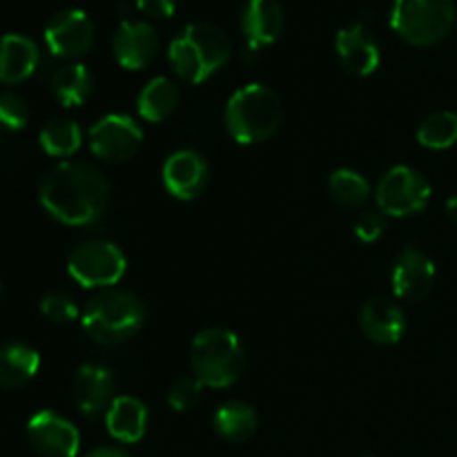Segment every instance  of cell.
<instances>
[{
  "label": "cell",
  "instance_id": "1",
  "mask_svg": "<svg viewBox=\"0 0 457 457\" xmlns=\"http://www.w3.org/2000/svg\"><path fill=\"white\" fill-rule=\"evenodd\" d=\"M38 199L45 212L65 226H89L103 217L110 183L85 161H62L43 177Z\"/></svg>",
  "mask_w": 457,
  "mask_h": 457
},
{
  "label": "cell",
  "instance_id": "2",
  "mask_svg": "<svg viewBox=\"0 0 457 457\" xmlns=\"http://www.w3.org/2000/svg\"><path fill=\"white\" fill-rule=\"evenodd\" d=\"M232 56L226 31L210 22H190L170 43L168 58L179 79L199 85L217 74Z\"/></svg>",
  "mask_w": 457,
  "mask_h": 457
},
{
  "label": "cell",
  "instance_id": "3",
  "mask_svg": "<svg viewBox=\"0 0 457 457\" xmlns=\"http://www.w3.org/2000/svg\"><path fill=\"white\" fill-rule=\"evenodd\" d=\"M281 101L270 87L250 83L237 89L226 105V129L241 145L268 141L279 129Z\"/></svg>",
  "mask_w": 457,
  "mask_h": 457
},
{
  "label": "cell",
  "instance_id": "4",
  "mask_svg": "<svg viewBox=\"0 0 457 457\" xmlns=\"http://www.w3.org/2000/svg\"><path fill=\"white\" fill-rule=\"evenodd\" d=\"M80 324L96 344L119 346L143 328L145 306L128 290H105L87 303Z\"/></svg>",
  "mask_w": 457,
  "mask_h": 457
},
{
  "label": "cell",
  "instance_id": "5",
  "mask_svg": "<svg viewBox=\"0 0 457 457\" xmlns=\"http://www.w3.org/2000/svg\"><path fill=\"white\" fill-rule=\"evenodd\" d=\"M192 375L204 386L228 388L245 369V351L239 337L226 328L201 330L190 348Z\"/></svg>",
  "mask_w": 457,
  "mask_h": 457
},
{
  "label": "cell",
  "instance_id": "6",
  "mask_svg": "<svg viewBox=\"0 0 457 457\" xmlns=\"http://www.w3.org/2000/svg\"><path fill=\"white\" fill-rule=\"evenodd\" d=\"M455 22V0H395L391 27L406 43L428 47L446 38Z\"/></svg>",
  "mask_w": 457,
  "mask_h": 457
},
{
  "label": "cell",
  "instance_id": "7",
  "mask_svg": "<svg viewBox=\"0 0 457 457\" xmlns=\"http://www.w3.org/2000/svg\"><path fill=\"white\" fill-rule=\"evenodd\" d=\"M128 270V259L120 248L105 239H89L76 245L67 259V272L83 288H110Z\"/></svg>",
  "mask_w": 457,
  "mask_h": 457
},
{
  "label": "cell",
  "instance_id": "8",
  "mask_svg": "<svg viewBox=\"0 0 457 457\" xmlns=\"http://www.w3.org/2000/svg\"><path fill=\"white\" fill-rule=\"evenodd\" d=\"M378 210L386 217L404 219L420 214L431 201V186L418 170L395 165L379 179L375 187Z\"/></svg>",
  "mask_w": 457,
  "mask_h": 457
},
{
  "label": "cell",
  "instance_id": "9",
  "mask_svg": "<svg viewBox=\"0 0 457 457\" xmlns=\"http://www.w3.org/2000/svg\"><path fill=\"white\" fill-rule=\"evenodd\" d=\"M89 150L105 163H123L143 145V129L132 116L107 114L89 128Z\"/></svg>",
  "mask_w": 457,
  "mask_h": 457
},
{
  "label": "cell",
  "instance_id": "10",
  "mask_svg": "<svg viewBox=\"0 0 457 457\" xmlns=\"http://www.w3.org/2000/svg\"><path fill=\"white\" fill-rule=\"evenodd\" d=\"M27 440L38 457H76L80 449L79 428L54 411H40L27 422Z\"/></svg>",
  "mask_w": 457,
  "mask_h": 457
},
{
  "label": "cell",
  "instance_id": "11",
  "mask_svg": "<svg viewBox=\"0 0 457 457\" xmlns=\"http://www.w3.org/2000/svg\"><path fill=\"white\" fill-rule=\"evenodd\" d=\"M94 43V22L83 9H62L45 27V45L56 58H79Z\"/></svg>",
  "mask_w": 457,
  "mask_h": 457
},
{
  "label": "cell",
  "instance_id": "12",
  "mask_svg": "<svg viewBox=\"0 0 457 457\" xmlns=\"http://www.w3.org/2000/svg\"><path fill=\"white\" fill-rule=\"evenodd\" d=\"M436 263L418 248H404L397 254L391 270L393 293L402 302H420L436 284Z\"/></svg>",
  "mask_w": 457,
  "mask_h": 457
},
{
  "label": "cell",
  "instance_id": "13",
  "mask_svg": "<svg viewBox=\"0 0 457 457\" xmlns=\"http://www.w3.org/2000/svg\"><path fill=\"white\" fill-rule=\"evenodd\" d=\"M112 52L123 70H143L159 54V34L145 21H123L112 38Z\"/></svg>",
  "mask_w": 457,
  "mask_h": 457
},
{
  "label": "cell",
  "instance_id": "14",
  "mask_svg": "<svg viewBox=\"0 0 457 457\" xmlns=\"http://www.w3.org/2000/svg\"><path fill=\"white\" fill-rule=\"evenodd\" d=\"M163 186L174 199H196L208 186V163L195 150L174 152L163 163Z\"/></svg>",
  "mask_w": 457,
  "mask_h": 457
},
{
  "label": "cell",
  "instance_id": "15",
  "mask_svg": "<svg viewBox=\"0 0 457 457\" xmlns=\"http://www.w3.org/2000/svg\"><path fill=\"white\" fill-rule=\"evenodd\" d=\"M335 49H337L342 67L353 76H370L382 61L378 40L361 22L339 29L337 38H335Z\"/></svg>",
  "mask_w": 457,
  "mask_h": 457
},
{
  "label": "cell",
  "instance_id": "16",
  "mask_svg": "<svg viewBox=\"0 0 457 457\" xmlns=\"http://www.w3.org/2000/svg\"><path fill=\"white\" fill-rule=\"evenodd\" d=\"M114 378L98 364H85L71 379V402L85 418H98L107 413L114 402Z\"/></svg>",
  "mask_w": 457,
  "mask_h": 457
},
{
  "label": "cell",
  "instance_id": "17",
  "mask_svg": "<svg viewBox=\"0 0 457 457\" xmlns=\"http://www.w3.org/2000/svg\"><path fill=\"white\" fill-rule=\"evenodd\" d=\"M239 25L250 49L268 47L284 34V7L279 0H245L241 7Z\"/></svg>",
  "mask_w": 457,
  "mask_h": 457
},
{
  "label": "cell",
  "instance_id": "18",
  "mask_svg": "<svg viewBox=\"0 0 457 457\" xmlns=\"http://www.w3.org/2000/svg\"><path fill=\"white\" fill-rule=\"evenodd\" d=\"M360 328L369 342L378 344V346H393L404 337V311L386 297L369 299L361 306Z\"/></svg>",
  "mask_w": 457,
  "mask_h": 457
},
{
  "label": "cell",
  "instance_id": "19",
  "mask_svg": "<svg viewBox=\"0 0 457 457\" xmlns=\"http://www.w3.org/2000/svg\"><path fill=\"white\" fill-rule=\"evenodd\" d=\"M40 61L38 47L22 34L0 36V83L18 85L29 79Z\"/></svg>",
  "mask_w": 457,
  "mask_h": 457
},
{
  "label": "cell",
  "instance_id": "20",
  "mask_svg": "<svg viewBox=\"0 0 457 457\" xmlns=\"http://www.w3.org/2000/svg\"><path fill=\"white\" fill-rule=\"evenodd\" d=\"M147 415L145 404L132 395L114 397L105 413V428L116 442L120 445H134L143 440L147 431Z\"/></svg>",
  "mask_w": 457,
  "mask_h": 457
},
{
  "label": "cell",
  "instance_id": "21",
  "mask_svg": "<svg viewBox=\"0 0 457 457\" xmlns=\"http://www.w3.org/2000/svg\"><path fill=\"white\" fill-rule=\"evenodd\" d=\"M40 369V355L27 344L12 342L0 346V388L13 391L36 378Z\"/></svg>",
  "mask_w": 457,
  "mask_h": 457
},
{
  "label": "cell",
  "instance_id": "22",
  "mask_svg": "<svg viewBox=\"0 0 457 457\" xmlns=\"http://www.w3.org/2000/svg\"><path fill=\"white\" fill-rule=\"evenodd\" d=\"M94 92V76L83 62H67L52 76V94L62 107H80Z\"/></svg>",
  "mask_w": 457,
  "mask_h": 457
},
{
  "label": "cell",
  "instance_id": "23",
  "mask_svg": "<svg viewBox=\"0 0 457 457\" xmlns=\"http://www.w3.org/2000/svg\"><path fill=\"white\" fill-rule=\"evenodd\" d=\"M179 105V87L174 80L165 76H156L145 87L141 89L137 98V110L141 119L147 123H163L165 119L174 114Z\"/></svg>",
  "mask_w": 457,
  "mask_h": 457
},
{
  "label": "cell",
  "instance_id": "24",
  "mask_svg": "<svg viewBox=\"0 0 457 457\" xmlns=\"http://www.w3.org/2000/svg\"><path fill=\"white\" fill-rule=\"evenodd\" d=\"M212 427L228 442H245L257 433V411L245 402H228L214 413Z\"/></svg>",
  "mask_w": 457,
  "mask_h": 457
},
{
  "label": "cell",
  "instance_id": "25",
  "mask_svg": "<svg viewBox=\"0 0 457 457\" xmlns=\"http://www.w3.org/2000/svg\"><path fill=\"white\" fill-rule=\"evenodd\" d=\"M38 141L45 154L67 159V156L76 154L79 147L83 145V129L71 119H54L40 129Z\"/></svg>",
  "mask_w": 457,
  "mask_h": 457
},
{
  "label": "cell",
  "instance_id": "26",
  "mask_svg": "<svg viewBox=\"0 0 457 457\" xmlns=\"http://www.w3.org/2000/svg\"><path fill=\"white\" fill-rule=\"evenodd\" d=\"M328 195L342 208L357 210L370 199V183L355 170H335L328 179Z\"/></svg>",
  "mask_w": 457,
  "mask_h": 457
},
{
  "label": "cell",
  "instance_id": "27",
  "mask_svg": "<svg viewBox=\"0 0 457 457\" xmlns=\"http://www.w3.org/2000/svg\"><path fill=\"white\" fill-rule=\"evenodd\" d=\"M420 145L428 150H449L457 143V112L440 110L428 114L418 128Z\"/></svg>",
  "mask_w": 457,
  "mask_h": 457
},
{
  "label": "cell",
  "instance_id": "28",
  "mask_svg": "<svg viewBox=\"0 0 457 457\" xmlns=\"http://www.w3.org/2000/svg\"><path fill=\"white\" fill-rule=\"evenodd\" d=\"M29 123V107L25 98L13 92L0 94V129L21 132Z\"/></svg>",
  "mask_w": 457,
  "mask_h": 457
},
{
  "label": "cell",
  "instance_id": "29",
  "mask_svg": "<svg viewBox=\"0 0 457 457\" xmlns=\"http://www.w3.org/2000/svg\"><path fill=\"white\" fill-rule=\"evenodd\" d=\"M201 393H204V384L195 375H190V378H179L168 391L170 409L179 411V413H186V411L195 409L201 400Z\"/></svg>",
  "mask_w": 457,
  "mask_h": 457
},
{
  "label": "cell",
  "instance_id": "30",
  "mask_svg": "<svg viewBox=\"0 0 457 457\" xmlns=\"http://www.w3.org/2000/svg\"><path fill=\"white\" fill-rule=\"evenodd\" d=\"M40 312L52 324H71L79 320V306L65 293H47L40 299Z\"/></svg>",
  "mask_w": 457,
  "mask_h": 457
},
{
  "label": "cell",
  "instance_id": "31",
  "mask_svg": "<svg viewBox=\"0 0 457 457\" xmlns=\"http://www.w3.org/2000/svg\"><path fill=\"white\" fill-rule=\"evenodd\" d=\"M384 232V217L382 212H364L357 217L355 221V235L360 237L364 244H373L382 237Z\"/></svg>",
  "mask_w": 457,
  "mask_h": 457
},
{
  "label": "cell",
  "instance_id": "32",
  "mask_svg": "<svg viewBox=\"0 0 457 457\" xmlns=\"http://www.w3.org/2000/svg\"><path fill=\"white\" fill-rule=\"evenodd\" d=\"M145 16L170 18L177 12V0H134Z\"/></svg>",
  "mask_w": 457,
  "mask_h": 457
},
{
  "label": "cell",
  "instance_id": "33",
  "mask_svg": "<svg viewBox=\"0 0 457 457\" xmlns=\"http://www.w3.org/2000/svg\"><path fill=\"white\" fill-rule=\"evenodd\" d=\"M85 457H132V455L125 453V451L119 449V446H98V449H94L92 453H87Z\"/></svg>",
  "mask_w": 457,
  "mask_h": 457
},
{
  "label": "cell",
  "instance_id": "34",
  "mask_svg": "<svg viewBox=\"0 0 457 457\" xmlns=\"http://www.w3.org/2000/svg\"><path fill=\"white\" fill-rule=\"evenodd\" d=\"M446 217H449L453 223H457V196L446 201Z\"/></svg>",
  "mask_w": 457,
  "mask_h": 457
}]
</instances>
